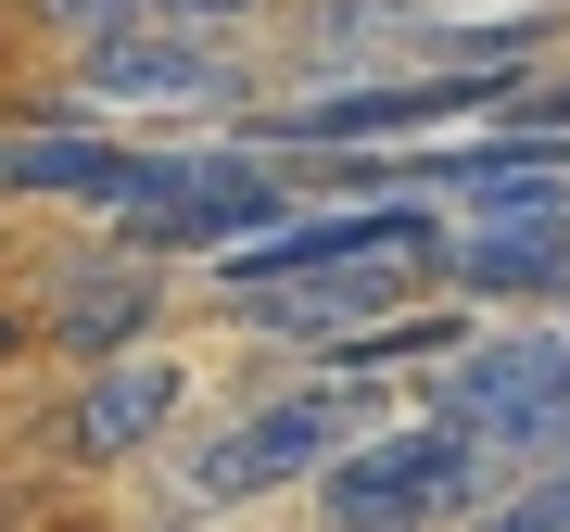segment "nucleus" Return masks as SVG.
I'll return each instance as SVG.
<instances>
[{
    "mask_svg": "<svg viewBox=\"0 0 570 532\" xmlns=\"http://www.w3.org/2000/svg\"><path fill=\"white\" fill-rule=\"evenodd\" d=\"M178 393H190V368L178 355H115V368H89V381H63V406H51V431H39V456L51 470H127V456L153 444L165 418H178Z\"/></svg>",
    "mask_w": 570,
    "mask_h": 532,
    "instance_id": "nucleus-7",
    "label": "nucleus"
},
{
    "mask_svg": "<svg viewBox=\"0 0 570 532\" xmlns=\"http://www.w3.org/2000/svg\"><path fill=\"white\" fill-rule=\"evenodd\" d=\"M444 279L469 305H570V204H520V216H456Z\"/></svg>",
    "mask_w": 570,
    "mask_h": 532,
    "instance_id": "nucleus-8",
    "label": "nucleus"
},
{
    "mask_svg": "<svg viewBox=\"0 0 570 532\" xmlns=\"http://www.w3.org/2000/svg\"><path fill=\"white\" fill-rule=\"evenodd\" d=\"M482 508H494V456L456 444L444 418L367 431L343 470L317 482V520L330 532H431V520H482Z\"/></svg>",
    "mask_w": 570,
    "mask_h": 532,
    "instance_id": "nucleus-4",
    "label": "nucleus"
},
{
    "mask_svg": "<svg viewBox=\"0 0 570 532\" xmlns=\"http://www.w3.org/2000/svg\"><path fill=\"white\" fill-rule=\"evenodd\" d=\"M469 532H570V456H558V470H532V482H508Z\"/></svg>",
    "mask_w": 570,
    "mask_h": 532,
    "instance_id": "nucleus-12",
    "label": "nucleus"
},
{
    "mask_svg": "<svg viewBox=\"0 0 570 532\" xmlns=\"http://www.w3.org/2000/svg\"><path fill=\"white\" fill-rule=\"evenodd\" d=\"M254 0H39V26L63 51L77 39H115V26H242Z\"/></svg>",
    "mask_w": 570,
    "mask_h": 532,
    "instance_id": "nucleus-11",
    "label": "nucleus"
},
{
    "mask_svg": "<svg viewBox=\"0 0 570 532\" xmlns=\"http://www.w3.org/2000/svg\"><path fill=\"white\" fill-rule=\"evenodd\" d=\"M431 418L494 456V482H532L570 456V329H482L431 368Z\"/></svg>",
    "mask_w": 570,
    "mask_h": 532,
    "instance_id": "nucleus-1",
    "label": "nucleus"
},
{
    "mask_svg": "<svg viewBox=\"0 0 570 532\" xmlns=\"http://www.w3.org/2000/svg\"><path fill=\"white\" fill-rule=\"evenodd\" d=\"M153 317H165V266L140 242H102V254H51L39 266V355L51 368H115V355H153Z\"/></svg>",
    "mask_w": 570,
    "mask_h": 532,
    "instance_id": "nucleus-6",
    "label": "nucleus"
},
{
    "mask_svg": "<svg viewBox=\"0 0 570 532\" xmlns=\"http://www.w3.org/2000/svg\"><path fill=\"white\" fill-rule=\"evenodd\" d=\"M279 216H305L292 204V178L266 165V140H190V152H140V190H127V216H115V242H140V254H242L266 242Z\"/></svg>",
    "mask_w": 570,
    "mask_h": 532,
    "instance_id": "nucleus-2",
    "label": "nucleus"
},
{
    "mask_svg": "<svg viewBox=\"0 0 570 532\" xmlns=\"http://www.w3.org/2000/svg\"><path fill=\"white\" fill-rule=\"evenodd\" d=\"M0 178L26 190V204H77V216H127V190H140V152L115 140V127H77V115H26L13 152H0Z\"/></svg>",
    "mask_w": 570,
    "mask_h": 532,
    "instance_id": "nucleus-9",
    "label": "nucleus"
},
{
    "mask_svg": "<svg viewBox=\"0 0 570 532\" xmlns=\"http://www.w3.org/2000/svg\"><path fill=\"white\" fill-rule=\"evenodd\" d=\"M242 102H254V77L228 63L216 26H115V39H77L51 63L39 115L115 127V115H242Z\"/></svg>",
    "mask_w": 570,
    "mask_h": 532,
    "instance_id": "nucleus-3",
    "label": "nucleus"
},
{
    "mask_svg": "<svg viewBox=\"0 0 570 532\" xmlns=\"http://www.w3.org/2000/svg\"><path fill=\"white\" fill-rule=\"evenodd\" d=\"M343 381L330 393H266L254 418H228V431H204V444L178 456V508H254V494H292V482H330L343 470Z\"/></svg>",
    "mask_w": 570,
    "mask_h": 532,
    "instance_id": "nucleus-5",
    "label": "nucleus"
},
{
    "mask_svg": "<svg viewBox=\"0 0 570 532\" xmlns=\"http://www.w3.org/2000/svg\"><path fill=\"white\" fill-rule=\"evenodd\" d=\"M406 292V266H330V279H279V292H242V329H266V343H317L343 355L367 343V329H393L381 305Z\"/></svg>",
    "mask_w": 570,
    "mask_h": 532,
    "instance_id": "nucleus-10",
    "label": "nucleus"
}]
</instances>
